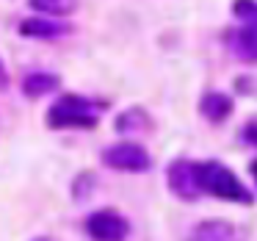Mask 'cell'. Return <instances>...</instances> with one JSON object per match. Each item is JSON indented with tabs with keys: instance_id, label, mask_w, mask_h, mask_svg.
<instances>
[{
	"instance_id": "2",
	"label": "cell",
	"mask_w": 257,
	"mask_h": 241,
	"mask_svg": "<svg viewBox=\"0 0 257 241\" xmlns=\"http://www.w3.org/2000/svg\"><path fill=\"white\" fill-rule=\"evenodd\" d=\"M196 178H199V189L207 194L218 197V200H229V202H243L251 205V194L224 164L218 161H202L196 164Z\"/></svg>"
},
{
	"instance_id": "5",
	"label": "cell",
	"mask_w": 257,
	"mask_h": 241,
	"mask_svg": "<svg viewBox=\"0 0 257 241\" xmlns=\"http://www.w3.org/2000/svg\"><path fill=\"white\" fill-rule=\"evenodd\" d=\"M169 186L177 197L194 200L202 194L199 189V178H196V164L194 161H174L169 167Z\"/></svg>"
},
{
	"instance_id": "11",
	"label": "cell",
	"mask_w": 257,
	"mask_h": 241,
	"mask_svg": "<svg viewBox=\"0 0 257 241\" xmlns=\"http://www.w3.org/2000/svg\"><path fill=\"white\" fill-rule=\"evenodd\" d=\"M28 6L34 9L39 17H53L61 20L78 9V0H28Z\"/></svg>"
},
{
	"instance_id": "6",
	"label": "cell",
	"mask_w": 257,
	"mask_h": 241,
	"mask_svg": "<svg viewBox=\"0 0 257 241\" xmlns=\"http://www.w3.org/2000/svg\"><path fill=\"white\" fill-rule=\"evenodd\" d=\"M72 31L69 23H61V20H53V17H25L20 23V34L28 36V39H61Z\"/></svg>"
},
{
	"instance_id": "12",
	"label": "cell",
	"mask_w": 257,
	"mask_h": 241,
	"mask_svg": "<svg viewBox=\"0 0 257 241\" xmlns=\"http://www.w3.org/2000/svg\"><path fill=\"white\" fill-rule=\"evenodd\" d=\"M152 119L147 117L144 108H127L116 117V130L119 133H141V130H150Z\"/></svg>"
},
{
	"instance_id": "15",
	"label": "cell",
	"mask_w": 257,
	"mask_h": 241,
	"mask_svg": "<svg viewBox=\"0 0 257 241\" xmlns=\"http://www.w3.org/2000/svg\"><path fill=\"white\" fill-rule=\"evenodd\" d=\"M6 89H9V72L3 67V61H0V92H6Z\"/></svg>"
},
{
	"instance_id": "1",
	"label": "cell",
	"mask_w": 257,
	"mask_h": 241,
	"mask_svg": "<svg viewBox=\"0 0 257 241\" xmlns=\"http://www.w3.org/2000/svg\"><path fill=\"white\" fill-rule=\"evenodd\" d=\"M102 103H94L80 95H61L50 108H47V128L53 130H91L100 122Z\"/></svg>"
},
{
	"instance_id": "9",
	"label": "cell",
	"mask_w": 257,
	"mask_h": 241,
	"mask_svg": "<svg viewBox=\"0 0 257 241\" xmlns=\"http://www.w3.org/2000/svg\"><path fill=\"white\" fill-rule=\"evenodd\" d=\"M58 86H61V78L53 72H31L23 78V95L31 97V100H36V97H45L50 95V92H56Z\"/></svg>"
},
{
	"instance_id": "10",
	"label": "cell",
	"mask_w": 257,
	"mask_h": 241,
	"mask_svg": "<svg viewBox=\"0 0 257 241\" xmlns=\"http://www.w3.org/2000/svg\"><path fill=\"white\" fill-rule=\"evenodd\" d=\"M188 241H240V233L229 222H205L191 233Z\"/></svg>"
},
{
	"instance_id": "17",
	"label": "cell",
	"mask_w": 257,
	"mask_h": 241,
	"mask_svg": "<svg viewBox=\"0 0 257 241\" xmlns=\"http://www.w3.org/2000/svg\"><path fill=\"white\" fill-rule=\"evenodd\" d=\"M251 178H254V183H257V158L251 161Z\"/></svg>"
},
{
	"instance_id": "8",
	"label": "cell",
	"mask_w": 257,
	"mask_h": 241,
	"mask_svg": "<svg viewBox=\"0 0 257 241\" xmlns=\"http://www.w3.org/2000/svg\"><path fill=\"white\" fill-rule=\"evenodd\" d=\"M199 111L210 122H224L232 114V97H227L224 92H207L199 103Z\"/></svg>"
},
{
	"instance_id": "7",
	"label": "cell",
	"mask_w": 257,
	"mask_h": 241,
	"mask_svg": "<svg viewBox=\"0 0 257 241\" xmlns=\"http://www.w3.org/2000/svg\"><path fill=\"white\" fill-rule=\"evenodd\" d=\"M227 47L246 64H257V28H246V25H238V28L227 31Z\"/></svg>"
},
{
	"instance_id": "16",
	"label": "cell",
	"mask_w": 257,
	"mask_h": 241,
	"mask_svg": "<svg viewBox=\"0 0 257 241\" xmlns=\"http://www.w3.org/2000/svg\"><path fill=\"white\" fill-rule=\"evenodd\" d=\"M238 92H251V81L249 78H238Z\"/></svg>"
},
{
	"instance_id": "13",
	"label": "cell",
	"mask_w": 257,
	"mask_h": 241,
	"mask_svg": "<svg viewBox=\"0 0 257 241\" xmlns=\"http://www.w3.org/2000/svg\"><path fill=\"white\" fill-rule=\"evenodd\" d=\"M232 17L246 28H257V0H235Z\"/></svg>"
},
{
	"instance_id": "14",
	"label": "cell",
	"mask_w": 257,
	"mask_h": 241,
	"mask_svg": "<svg viewBox=\"0 0 257 241\" xmlns=\"http://www.w3.org/2000/svg\"><path fill=\"white\" fill-rule=\"evenodd\" d=\"M240 136H243V141H249V144H257V122H249L240 130Z\"/></svg>"
},
{
	"instance_id": "18",
	"label": "cell",
	"mask_w": 257,
	"mask_h": 241,
	"mask_svg": "<svg viewBox=\"0 0 257 241\" xmlns=\"http://www.w3.org/2000/svg\"><path fill=\"white\" fill-rule=\"evenodd\" d=\"M36 241H50V238H36Z\"/></svg>"
},
{
	"instance_id": "4",
	"label": "cell",
	"mask_w": 257,
	"mask_h": 241,
	"mask_svg": "<svg viewBox=\"0 0 257 241\" xmlns=\"http://www.w3.org/2000/svg\"><path fill=\"white\" fill-rule=\"evenodd\" d=\"M86 233L94 241H124L130 233V224L122 213L105 208V211H94L86 219Z\"/></svg>"
},
{
	"instance_id": "3",
	"label": "cell",
	"mask_w": 257,
	"mask_h": 241,
	"mask_svg": "<svg viewBox=\"0 0 257 241\" xmlns=\"http://www.w3.org/2000/svg\"><path fill=\"white\" fill-rule=\"evenodd\" d=\"M102 164L111 169H119V172H144V169H150V155L141 144L119 141V144H111L102 150Z\"/></svg>"
}]
</instances>
